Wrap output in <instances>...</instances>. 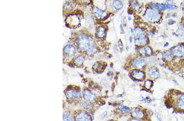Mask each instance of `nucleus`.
Wrapping results in <instances>:
<instances>
[{
    "label": "nucleus",
    "instance_id": "7",
    "mask_svg": "<svg viewBox=\"0 0 184 121\" xmlns=\"http://www.w3.org/2000/svg\"><path fill=\"white\" fill-rule=\"evenodd\" d=\"M74 121H92V115L89 111L80 110L75 112L74 115Z\"/></svg>",
    "mask_w": 184,
    "mask_h": 121
},
{
    "label": "nucleus",
    "instance_id": "26",
    "mask_svg": "<svg viewBox=\"0 0 184 121\" xmlns=\"http://www.w3.org/2000/svg\"><path fill=\"white\" fill-rule=\"evenodd\" d=\"M166 8L169 10H173L177 8V7L172 4H167L166 5Z\"/></svg>",
    "mask_w": 184,
    "mask_h": 121
},
{
    "label": "nucleus",
    "instance_id": "32",
    "mask_svg": "<svg viewBox=\"0 0 184 121\" xmlns=\"http://www.w3.org/2000/svg\"><path fill=\"white\" fill-rule=\"evenodd\" d=\"M107 121H119L117 119H110L108 120Z\"/></svg>",
    "mask_w": 184,
    "mask_h": 121
},
{
    "label": "nucleus",
    "instance_id": "29",
    "mask_svg": "<svg viewBox=\"0 0 184 121\" xmlns=\"http://www.w3.org/2000/svg\"><path fill=\"white\" fill-rule=\"evenodd\" d=\"M127 121H141L140 120L137 119L134 117H131L130 116L129 118L127 120Z\"/></svg>",
    "mask_w": 184,
    "mask_h": 121
},
{
    "label": "nucleus",
    "instance_id": "28",
    "mask_svg": "<svg viewBox=\"0 0 184 121\" xmlns=\"http://www.w3.org/2000/svg\"><path fill=\"white\" fill-rule=\"evenodd\" d=\"M107 115H108V113H107V111H104V113H103V114H101V119H102V120H104V119H105L106 117H107Z\"/></svg>",
    "mask_w": 184,
    "mask_h": 121
},
{
    "label": "nucleus",
    "instance_id": "24",
    "mask_svg": "<svg viewBox=\"0 0 184 121\" xmlns=\"http://www.w3.org/2000/svg\"><path fill=\"white\" fill-rule=\"evenodd\" d=\"M145 88L147 89H150L152 88V86L153 85V81L152 80L148 79L146 81L145 83H144Z\"/></svg>",
    "mask_w": 184,
    "mask_h": 121
},
{
    "label": "nucleus",
    "instance_id": "6",
    "mask_svg": "<svg viewBox=\"0 0 184 121\" xmlns=\"http://www.w3.org/2000/svg\"><path fill=\"white\" fill-rule=\"evenodd\" d=\"M135 42L136 45H143L147 43V38L143 30L137 27L135 29Z\"/></svg>",
    "mask_w": 184,
    "mask_h": 121
},
{
    "label": "nucleus",
    "instance_id": "25",
    "mask_svg": "<svg viewBox=\"0 0 184 121\" xmlns=\"http://www.w3.org/2000/svg\"><path fill=\"white\" fill-rule=\"evenodd\" d=\"M83 60H84V58H83V57L82 56H78L75 59V62L77 65H81L83 63Z\"/></svg>",
    "mask_w": 184,
    "mask_h": 121
},
{
    "label": "nucleus",
    "instance_id": "33",
    "mask_svg": "<svg viewBox=\"0 0 184 121\" xmlns=\"http://www.w3.org/2000/svg\"><path fill=\"white\" fill-rule=\"evenodd\" d=\"M130 29H131V33H134V30H133V29H132L131 28Z\"/></svg>",
    "mask_w": 184,
    "mask_h": 121
},
{
    "label": "nucleus",
    "instance_id": "11",
    "mask_svg": "<svg viewBox=\"0 0 184 121\" xmlns=\"http://www.w3.org/2000/svg\"><path fill=\"white\" fill-rule=\"evenodd\" d=\"M173 55L178 57L184 56V45H179L174 48L172 49Z\"/></svg>",
    "mask_w": 184,
    "mask_h": 121
},
{
    "label": "nucleus",
    "instance_id": "15",
    "mask_svg": "<svg viewBox=\"0 0 184 121\" xmlns=\"http://www.w3.org/2000/svg\"><path fill=\"white\" fill-rule=\"evenodd\" d=\"M140 53L144 56L151 55L152 53V48L149 46L144 47L141 48L139 51Z\"/></svg>",
    "mask_w": 184,
    "mask_h": 121
},
{
    "label": "nucleus",
    "instance_id": "20",
    "mask_svg": "<svg viewBox=\"0 0 184 121\" xmlns=\"http://www.w3.org/2000/svg\"><path fill=\"white\" fill-rule=\"evenodd\" d=\"M97 35H98V36L100 38H103L104 36L105 35V29L104 27L102 26L99 27Z\"/></svg>",
    "mask_w": 184,
    "mask_h": 121
},
{
    "label": "nucleus",
    "instance_id": "17",
    "mask_svg": "<svg viewBox=\"0 0 184 121\" xmlns=\"http://www.w3.org/2000/svg\"><path fill=\"white\" fill-rule=\"evenodd\" d=\"M69 17L68 18V21L70 24L77 26L80 23V19L78 17L74 15Z\"/></svg>",
    "mask_w": 184,
    "mask_h": 121
},
{
    "label": "nucleus",
    "instance_id": "18",
    "mask_svg": "<svg viewBox=\"0 0 184 121\" xmlns=\"http://www.w3.org/2000/svg\"><path fill=\"white\" fill-rule=\"evenodd\" d=\"M95 105L91 104L84 101L83 103V106L85 108L86 111L89 112V111H93L95 109Z\"/></svg>",
    "mask_w": 184,
    "mask_h": 121
},
{
    "label": "nucleus",
    "instance_id": "2",
    "mask_svg": "<svg viewBox=\"0 0 184 121\" xmlns=\"http://www.w3.org/2000/svg\"><path fill=\"white\" fill-rule=\"evenodd\" d=\"M79 46L81 50L86 51L89 54H92L96 51V48L93 40L86 35H81L78 39Z\"/></svg>",
    "mask_w": 184,
    "mask_h": 121
},
{
    "label": "nucleus",
    "instance_id": "14",
    "mask_svg": "<svg viewBox=\"0 0 184 121\" xmlns=\"http://www.w3.org/2000/svg\"><path fill=\"white\" fill-rule=\"evenodd\" d=\"M93 10L96 17H97L98 19H100L107 16V12L100 10L97 7L95 6L93 8Z\"/></svg>",
    "mask_w": 184,
    "mask_h": 121
},
{
    "label": "nucleus",
    "instance_id": "13",
    "mask_svg": "<svg viewBox=\"0 0 184 121\" xmlns=\"http://www.w3.org/2000/svg\"><path fill=\"white\" fill-rule=\"evenodd\" d=\"M148 75L150 78L153 79H158L160 76L158 70L155 67H152L149 69Z\"/></svg>",
    "mask_w": 184,
    "mask_h": 121
},
{
    "label": "nucleus",
    "instance_id": "36",
    "mask_svg": "<svg viewBox=\"0 0 184 121\" xmlns=\"http://www.w3.org/2000/svg\"><path fill=\"white\" fill-rule=\"evenodd\" d=\"M128 20H129V21H131V18L130 17H128Z\"/></svg>",
    "mask_w": 184,
    "mask_h": 121
},
{
    "label": "nucleus",
    "instance_id": "21",
    "mask_svg": "<svg viewBox=\"0 0 184 121\" xmlns=\"http://www.w3.org/2000/svg\"><path fill=\"white\" fill-rule=\"evenodd\" d=\"M151 6L154 8L160 10H165V6L163 4H159V3H152Z\"/></svg>",
    "mask_w": 184,
    "mask_h": 121
},
{
    "label": "nucleus",
    "instance_id": "1",
    "mask_svg": "<svg viewBox=\"0 0 184 121\" xmlns=\"http://www.w3.org/2000/svg\"><path fill=\"white\" fill-rule=\"evenodd\" d=\"M164 105L172 109L175 114H184V93L176 89H171L164 96Z\"/></svg>",
    "mask_w": 184,
    "mask_h": 121
},
{
    "label": "nucleus",
    "instance_id": "22",
    "mask_svg": "<svg viewBox=\"0 0 184 121\" xmlns=\"http://www.w3.org/2000/svg\"><path fill=\"white\" fill-rule=\"evenodd\" d=\"M102 65L101 63L100 62H97L93 66L94 70L96 72H100L102 71Z\"/></svg>",
    "mask_w": 184,
    "mask_h": 121
},
{
    "label": "nucleus",
    "instance_id": "8",
    "mask_svg": "<svg viewBox=\"0 0 184 121\" xmlns=\"http://www.w3.org/2000/svg\"><path fill=\"white\" fill-rule=\"evenodd\" d=\"M131 108L123 104L117 105L113 110L114 114L119 117L130 116Z\"/></svg>",
    "mask_w": 184,
    "mask_h": 121
},
{
    "label": "nucleus",
    "instance_id": "9",
    "mask_svg": "<svg viewBox=\"0 0 184 121\" xmlns=\"http://www.w3.org/2000/svg\"><path fill=\"white\" fill-rule=\"evenodd\" d=\"M146 19L151 22H154L159 19L160 13L158 11L152 9H149L146 13Z\"/></svg>",
    "mask_w": 184,
    "mask_h": 121
},
{
    "label": "nucleus",
    "instance_id": "16",
    "mask_svg": "<svg viewBox=\"0 0 184 121\" xmlns=\"http://www.w3.org/2000/svg\"><path fill=\"white\" fill-rule=\"evenodd\" d=\"M133 65L134 67L138 69H142L145 66V62L143 59L141 58H137L134 60Z\"/></svg>",
    "mask_w": 184,
    "mask_h": 121
},
{
    "label": "nucleus",
    "instance_id": "31",
    "mask_svg": "<svg viewBox=\"0 0 184 121\" xmlns=\"http://www.w3.org/2000/svg\"><path fill=\"white\" fill-rule=\"evenodd\" d=\"M118 45H119V46L121 48H122V43L121 42V40H119V42H118Z\"/></svg>",
    "mask_w": 184,
    "mask_h": 121
},
{
    "label": "nucleus",
    "instance_id": "30",
    "mask_svg": "<svg viewBox=\"0 0 184 121\" xmlns=\"http://www.w3.org/2000/svg\"><path fill=\"white\" fill-rule=\"evenodd\" d=\"M175 21H173V20H169V22H168V23H169V24H170V23H171V24H174L175 23Z\"/></svg>",
    "mask_w": 184,
    "mask_h": 121
},
{
    "label": "nucleus",
    "instance_id": "27",
    "mask_svg": "<svg viewBox=\"0 0 184 121\" xmlns=\"http://www.w3.org/2000/svg\"><path fill=\"white\" fill-rule=\"evenodd\" d=\"M164 57L165 58H166V60H171V58H172V56H171V53L169 51H168L166 53L164 54Z\"/></svg>",
    "mask_w": 184,
    "mask_h": 121
},
{
    "label": "nucleus",
    "instance_id": "10",
    "mask_svg": "<svg viewBox=\"0 0 184 121\" xmlns=\"http://www.w3.org/2000/svg\"><path fill=\"white\" fill-rule=\"evenodd\" d=\"M76 52L75 48L71 45H67L64 47V52L67 58H71L74 56Z\"/></svg>",
    "mask_w": 184,
    "mask_h": 121
},
{
    "label": "nucleus",
    "instance_id": "19",
    "mask_svg": "<svg viewBox=\"0 0 184 121\" xmlns=\"http://www.w3.org/2000/svg\"><path fill=\"white\" fill-rule=\"evenodd\" d=\"M63 121H74L73 116L68 111H65L63 115Z\"/></svg>",
    "mask_w": 184,
    "mask_h": 121
},
{
    "label": "nucleus",
    "instance_id": "34",
    "mask_svg": "<svg viewBox=\"0 0 184 121\" xmlns=\"http://www.w3.org/2000/svg\"><path fill=\"white\" fill-rule=\"evenodd\" d=\"M132 37H130L129 38V41L130 42H131H131H132Z\"/></svg>",
    "mask_w": 184,
    "mask_h": 121
},
{
    "label": "nucleus",
    "instance_id": "35",
    "mask_svg": "<svg viewBox=\"0 0 184 121\" xmlns=\"http://www.w3.org/2000/svg\"><path fill=\"white\" fill-rule=\"evenodd\" d=\"M168 45H169V43L167 42V43H166L164 45V47H166L167 46H168Z\"/></svg>",
    "mask_w": 184,
    "mask_h": 121
},
{
    "label": "nucleus",
    "instance_id": "5",
    "mask_svg": "<svg viewBox=\"0 0 184 121\" xmlns=\"http://www.w3.org/2000/svg\"><path fill=\"white\" fill-rule=\"evenodd\" d=\"M82 97L84 101L94 105H101V102L96 95L89 89L86 88L82 92Z\"/></svg>",
    "mask_w": 184,
    "mask_h": 121
},
{
    "label": "nucleus",
    "instance_id": "12",
    "mask_svg": "<svg viewBox=\"0 0 184 121\" xmlns=\"http://www.w3.org/2000/svg\"><path fill=\"white\" fill-rule=\"evenodd\" d=\"M132 76L136 80L141 81L144 79L145 77V73L144 72L137 69H135L132 71Z\"/></svg>",
    "mask_w": 184,
    "mask_h": 121
},
{
    "label": "nucleus",
    "instance_id": "23",
    "mask_svg": "<svg viewBox=\"0 0 184 121\" xmlns=\"http://www.w3.org/2000/svg\"><path fill=\"white\" fill-rule=\"evenodd\" d=\"M114 7L117 10H120L123 7V4L119 1H115L113 3Z\"/></svg>",
    "mask_w": 184,
    "mask_h": 121
},
{
    "label": "nucleus",
    "instance_id": "3",
    "mask_svg": "<svg viewBox=\"0 0 184 121\" xmlns=\"http://www.w3.org/2000/svg\"><path fill=\"white\" fill-rule=\"evenodd\" d=\"M130 117L141 121H152L151 112L140 105L131 108Z\"/></svg>",
    "mask_w": 184,
    "mask_h": 121
},
{
    "label": "nucleus",
    "instance_id": "4",
    "mask_svg": "<svg viewBox=\"0 0 184 121\" xmlns=\"http://www.w3.org/2000/svg\"><path fill=\"white\" fill-rule=\"evenodd\" d=\"M66 97L70 101L74 103H79L82 101V95L78 88L71 87L65 92Z\"/></svg>",
    "mask_w": 184,
    "mask_h": 121
}]
</instances>
